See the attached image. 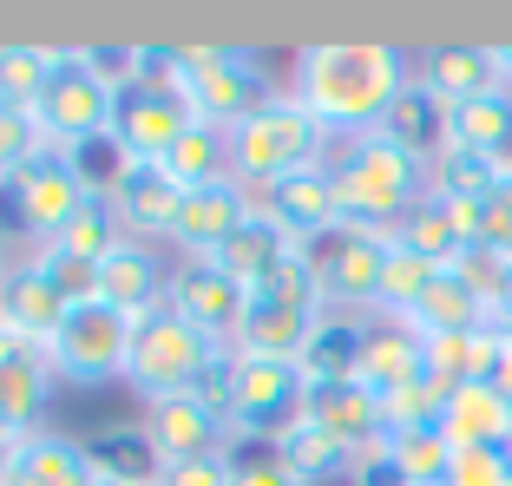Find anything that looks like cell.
<instances>
[{
    "instance_id": "52a82bcc",
    "label": "cell",
    "mask_w": 512,
    "mask_h": 486,
    "mask_svg": "<svg viewBox=\"0 0 512 486\" xmlns=\"http://www.w3.org/2000/svg\"><path fill=\"white\" fill-rule=\"evenodd\" d=\"M329 316L322 309V289L309 276V263H289L276 270L270 283L250 289V303H243V329H237V355H270V362H296L302 342L316 335V322Z\"/></svg>"
},
{
    "instance_id": "60d3db41",
    "label": "cell",
    "mask_w": 512,
    "mask_h": 486,
    "mask_svg": "<svg viewBox=\"0 0 512 486\" xmlns=\"http://www.w3.org/2000/svg\"><path fill=\"white\" fill-rule=\"evenodd\" d=\"M40 152V132H33V112H20V106H7L0 99V184L14 178L27 158Z\"/></svg>"
},
{
    "instance_id": "ac0fdd59",
    "label": "cell",
    "mask_w": 512,
    "mask_h": 486,
    "mask_svg": "<svg viewBox=\"0 0 512 486\" xmlns=\"http://www.w3.org/2000/svg\"><path fill=\"white\" fill-rule=\"evenodd\" d=\"M171 296V263L158 257V243H138L125 237L119 250H112L99 270H92V303H112L125 309V316H145V309H158Z\"/></svg>"
},
{
    "instance_id": "7402d4cb",
    "label": "cell",
    "mask_w": 512,
    "mask_h": 486,
    "mask_svg": "<svg viewBox=\"0 0 512 486\" xmlns=\"http://www.w3.org/2000/svg\"><path fill=\"white\" fill-rule=\"evenodd\" d=\"M427 375V342L414 329H407V322H388V316H375L368 322V349H362V388L368 395L381 401V408H388V401H401L407 388H414V381Z\"/></svg>"
},
{
    "instance_id": "c3c4849f",
    "label": "cell",
    "mask_w": 512,
    "mask_h": 486,
    "mask_svg": "<svg viewBox=\"0 0 512 486\" xmlns=\"http://www.w3.org/2000/svg\"><path fill=\"white\" fill-rule=\"evenodd\" d=\"M14 454H20V441H14V434H0V486H7V473H14Z\"/></svg>"
},
{
    "instance_id": "7bdbcfd3",
    "label": "cell",
    "mask_w": 512,
    "mask_h": 486,
    "mask_svg": "<svg viewBox=\"0 0 512 486\" xmlns=\"http://www.w3.org/2000/svg\"><path fill=\"white\" fill-rule=\"evenodd\" d=\"M447 486H512V460H506V447H473V454H453Z\"/></svg>"
},
{
    "instance_id": "4316f807",
    "label": "cell",
    "mask_w": 512,
    "mask_h": 486,
    "mask_svg": "<svg viewBox=\"0 0 512 486\" xmlns=\"http://www.w3.org/2000/svg\"><path fill=\"white\" fill-rule=\"evenodd\" d=\"M447 145L453 152H480L512 165V92H480L467 106H447Z\"/></svg>"
},
{
    "instance_id": "f1b7e54d",
    "label": "cell",
    "mask_w": 512,
    "mask_h": 486,
    "mask_svg": "<svg viewBox=\"0 0 512 486\" xmlns=\"http://www.w3.org/2000/svg\"><path fill=\"white\" fill-rule=\"evenodd\" d=\"M407 329L421 335V342H434V335H473V329H493V322H486V303H480V289H473L467 276L440 270L434 289L421 296V309L407 316Z\"/></svg>"
},
{
    "instance_id": "5b68a950",
    "label": "cell",
    "mask_w": 512,
    "mask_h": 486,
    "mask_svg": "<svg viewBox=\"0 0 512 486\" xmlns=\"http://www.w3.org/2000/svg\"><path fill=\"white\" fill-rule=\"evenodd\" d=\"M184 99L204 125L237 132L250 112L276 99V86L256 46H184Z\"/></svg>"
},
{
    "instance_id": "8fae6325",
    "label": "cell",
    "mask_w": 512,
    "mask_h": 486,
    "mask_svg": "<svg viewBox=\"0 0 512 486\" xmlns=\"http://www.w3.org/2000/svg\"><path fill=\"white\" fill-rule=\"evenodd\" d=\"M0 198H7V211L20 217V230H27L33 243H46V237H60L66 217L92 198V178H86V165H79V152L40 145L14 178L0 184Z\"/></svg>"
},
{
    "instance_id": "6da1fadb",
    "label": "cell",
    "mask_w": 512,
    "mask_h": 486,
    "mask_svg": "<svg viewBox=\"0 0 512 486\" xmlns=\"http://www.w3.org/2000/svg\"><path fill=\"white\" fill-rule=\"evenodd\" d=\"M407 86H414V53H401L394 40H316L296 53V79H289V92L316 112L335 145L381 132Z\"/></svg>"
},
{
    "instance_id": "cb8c5ba5",
    "label": "cell",
    "mask_w": 512,
    "mask_h": 486,
    "mask_svg": "<svg viewBox=\"0 0 512 486\" xmlns=\"http://www.w3.org/2000/svg\"><path fill=\"white\" fill-rule=\"evenodd\" d=\"M7 486H106V480H99V467H92V447L79 441V434L40 427V434H27V441H20Z\"/></svg>"
},
{
    "instance_id": "4fadbf2b",
    "label": "cell",
    "mask_w": 512,
    "mask_h": 486,
    "mask_svg": "<svg viewBox=\"0 0 512 486\" xmlns=\"http://www.w3.org/2000/svg\"><path fill=\"white\" fill-rule=\"evenodd\" d=\"M250 217H256V191L237 184V178L204 184V191H184L178 224H171V250H178V257H217Z\"/></svg>"
},
{
    "instance_id": "7a4b0ae2",
    "label": "cell",
    "mask_w": 512,
    "mask_h": 486,
    "mask_svg": "<svg viewBox=\"0 0 512 486\" xmlns=\"http://www.w3.org/2000/svg\"><path fill=\"white\" fill-rule=\"evenodd\" d=\"M329 178H335V204L342 224L362 230H401V217L427 198V158H414L407 145H394L388 132H362L342 138L329 152Z\"/></svg>"
},
{
    "instance_id": "9c48e42d",
    "label": "cell",
    "mask_w": 512,
    "mask_h": 486,
    "mask_svg": "<svg viewBox=\"0 0 512 486\" xmlns=\"http://www.w3.org/2000/svg\"><path fill=\"white\" fill-rule=\"evenodd\" d=\"M302 414H309V381H302L296 362L237 355V388H230V434H237V447H276Z\"/></svg>"
},
{
    "instance_id": "b9f144b4",
    "label": "cell",
    "mask_w": 512,
    "mask_h": 486,
    "mask_svg": "<svg viewBox=\"0 0 512 486\" xmlns=\"http://www.w3.org/2000/svg\"><path fill=\"white\" fill-rule=\"evenodd\" d=\"M230 486H302L276 447H237L230 454Z\"/></svg>"
},
{
    "instance_id": "8992f818",
    "label": "cell",
    "mask_w": 512,
    "mask_h": 486,
    "mask_svg": "<svg viewBox=\"0 0 512 486\" xmlns=\"http://www.w3.org/2000/svg\"><path fill=\"white\" fill-rule=\"evenodd\" d=\"M388 257H394V237L362 224H335L329 237L302 243V263L322 289V309H335V316H375Z\"/></svg>"
},
{
    "instance_id": "603a6c76",
    "label": "cell",
    "mask_w": 512,
    "mask_h": 486,
    "mask_svg": "<svg viewBox=\"0 0 512 486\" xmlns=\"http://www.w3.org/2000/svg\"><path fill=\"white\" fill-rule=\"evenodd\" d=\"M414 79L434 92L440 106H467V99H480V92H499L493 46H480V40H447V46L414 53Z\"/></svg>"
},
{
    "instance_id": "484cf974",
    "label": "cell",
    "mask_w": 512,
    "mask_h": 486,
    "mask_svg": "<svg viewBox=\"0 0 512 486\" xmlns=\"http://www.w3.org/2000/svg\"><path fill=\"white\" fill-rule=\"evenodd\" d=\"M440 434H447L453 454H473V447H506L512 441V408L486 388V381H467L453 388L447 408H440Z\"/></svg>"
},
{
    "instance_id": "f546056e",
    "label": "cell",
    "mask_w": 512,
    "mask_h": 486,
    "mask_svg": "<svg viewBox=\"0 0 512 486\" xmlns=\"http://www.w3.org/2000/svg\"><path fill=\"white\" fill-rule=\"evenodd\" d=\"M125 243V224H119V211H112V198L106 191H92L86 204H79L73 217H66V230L60 237H46L40 250L46 257H66V263H86V270H99V263L112 257Z\"/></svg>"
},
{
    "instance_id": "ba28073f",
    "label": "cell",
    "mask_w": 512,
    "mask_h": 486,
    "mask_svg": "<svg viewBox=\"0 0 512 486\" xmlns=\"http://www.w3.org/2000/svg\"><path fill=\"white\" fill-rule=\"evenodd\" d=\"M112 119H119V92H112L106 79L86 73L79 46H60V73H53V86H46L40 106H33V132H40V145L92 152V145H106V138H112Z\"/></svg>"
},
{
    "instance_id": "3957f363",
    "label": "cell",
    "mask_w": 512,
    "mask_h": 486,
    "mask_svg": "<svg viewBox=\"0 0 512 486\" xmlns=\"http://www.w3.org/2000/svg\"><path fill=\"white\" fill-rule=\"evenodd\" d=\"M335 138L322 132V119L309 106H302L296 92H276L263 112H250V119L230 132V178L250 184V191H270V184L296 178V171H316L329 165Z\"/></svg>"
},
{
    "instance_id": "ee69618b",
    "label": "cell",
    "mask_w": 512,
    "mask_h": 486,
    "mask_svg": "<svg viewBox=\"0 0 512 486\" xmlns=\"http://www.w3.org/2000/svg\"><path fill=\"white\" fill-rule=\"evenodd\" d=\"M158 486H230V454H217V460H165Z\"/></svg>"
},
{
    "instance_id": "44dd1931",
    "label": "cell",
    "mask_w": 512,
    "mask_h": 486,
    "mask_svg": "<svg viewBox=\"0 0 512 486\" xmlns=\"http://www.w3.org/2000/svg\"><path fill=\"white\" fill-rule=\"evenodd\" d=\"M302 421H316L329 441H342L348 454L362 460L388 441V408L368 395L362 381H329V388H309V414Z\"/></svg>"
},
{
    "instance_id": "e0dca14e",
    "label": "cell",
    "mask_w": 512,
    "mask_h": 486,
    "mask_svg": "<svg viewBox=\"0 0 512 486\" xmlns=\"http://www.w3.org/2000/svg\"><path fill=\"white\" fill-rule=\"evenodd\" d=\"M106 198H112V211H119L125 237H138V243H171V224H178L184 191L171 184L165 165H138V158H125L119 178L106 184Z\"/></svg>"
},
{
    "instance_id": "ffe728a7",
    "label": "cell",
    "mask_w": 512,
    "mask_h": 486,
    "mask_svg": "<svg viewBox=\"0 0 512 486\" xmlns=\"http://www.w3.org/2000/svg\"><path fill=\"white\" fill-rule=\"evenodd\" d=\"M256 211L270 217L283 237H296V243H316V237H329V230L342 224V204H335V178H329V165L296 171V178L270 184V191H256Z\"/></svg>"
},
{
    "instance_id": "f907efd6",
    "label": "cell",
    "mask_w": 512,
    "mask_h": 486,
    "mask_svg": "<svg viewBox=\"0 0 512 486\" xmlns=\"http://www.w3.org/2000/svg\"><path fill=\"white\" fill-rule=\"evenodd\" d=\"M506 460H512V441H506Z\"/></svg>"
},
{
    "instance_id": "f35d334b",
    "label": "cell",
    "mask_w": 512,
    "mask_h": 486,
    "mask_svg": "<svg viewBox=\"0 0 512 486\" xmlns=\"http://www.w3.org/2000/svg\"><path fill=\"white\" fill-rule=\"evenodd\" d=\"M434 276H440V263H427L421 250H401V243H394L388 276H381V303H375V316H388V322H407L414 309H421V296L434 289Z\"/></svg>"
},
{
    "instance_id": "7dc6e473",
    "label": "cell",
    "mask_w": 512,
    "mask_h": 486,
    "mask_svg": "<svg viewBox=\"0 0 512 486\" xmlns=\"http://www.w3.org/2000/svg\"><path fill=\"white\" fill-rule=\"evenodd\" d=\"M493 66H499V86L512 92V40H493Z\"/></svg>"
},
{
    "instance_id": "e575fe53",
    "label": "cell",
    "mask_w": 512,
    "mask_h": 486,
    "mask_svg": "<svg viewBox=\"0 0 512 486\" xmlns=\"http://www.w3.org/2000/svg\"><path fill=\"white\" fill-rule=\"evenodd\" d=\"M388 467L401 473V486H447V467H453V447L440 427H394L381 441Z\"/></svg>"
},
{
    "instance_id": "d6986e66",
    "label": "cell",
    "mask_w": 512,
    "mask_h": 486,
    "mask_svg": "<svg viewBox=\"0 0 512 486\" xmlns=\"http://www.w3.org/2000/svg\"><path fill=\"white\" fill-rule=\"evenodd\" d=\"M53 388H60V375H53L46 349H27V342L7 335L0 342V434H14V441L40 434Z\"/></svg>"
},
{
    "instance_id": "277c9868",
    "label": "cell",
    "mask_w": 512,
    "mask_h": 486,
    "mask_svg": "<svg viewBox=\"0 0 512 486\" xmlns=\"http://www.w3.org/2000/svg\"><path fill=\"white\" fill-rule=\"evenodd\" d=\"M224 349V342H211L204 329H191V322L178 316L171 303L145 309V316L132 322V362H125V388L145 401H171V395H191L197 375H204V362Z\"/></svg>"
},
{
    "instance_id": "83f0119b",
    "label": "cell",
    "mask_w": 512,
    "mask_h": 486,
    "mask_svg": "<svg viewBox=\"0 0 512 486\" xmlns=\"http://www.w3.org/2000/svg\"><path fill=\"white\" fill-rule=\"evenodd\" d=\"M394 243H401V250H421L427 263H440V270H453V263L473 250L467 224H460V204H453V198H434V191H427V198L401 217Z\"/></svg>"
},
{
    "instance_id": "681fc988",
    "label": "cell",
    "mask_w": 512,
    "mask_h": 486,
    "mask_svg": "<svg viewBox=\"0 0 512 486\" xmlns=\"http://www.w3.org/2000/svg\"><path fill=\"white\" fill-rule=\"evenodd\" d=\"M0 276H7V250H0Z\"/></svg>"
},
{
    "instance_id": "816d5d0a",
    "label": "cell",
    "mask_w": 512,
    "mask_h": 486,
    "mask_svg": "<svg viewBox=\"0 0 512 486\" xmlns=\"http://www.w3.org/2000/svg\"><path fill=\"white\" fill-rule=\"evenodd\" d=\"M0 342H7V329H0Z\"/></svg>"
},
{
    "instance_id": "f6af8a7d",
    "label": "cell",
    "mask_w": 512,
    "mask_h": 486,
    "mask_svg": "<svg viewBox=\"0 0 512 486\" xmlns=\"http://www.w3.org/2000/svg\"><path fill=\"white\" fill-rule=\"evenodd\" d=\"M486 388L512 408V329H493V368H486Z\"/></svg>"
},
{
    "instance_id": "836d02e7",
    "label": "cell",
    "mask_w": 512,
    "mask_h": 486,
    "mask_svg": "<svg viewBox=\"0 0 512 486\" xmlns=\"http://www.w3.org/2000/svg\"><path fill=\"white\" fill-rule=\"evenodd\" d=\"M165 171L178 191H204V184H224L230 178V132H217V125L197 119L191 132L178 138L165 152Z\"/></svg>"
},
{
    "instance_id": "ab89813d",
    "label": "cell",
    "mask_w": 512,
    "mask_h": 486,
    "mask_svg": "<svg viewBox=\"0 0 512 486\" xmlns=\"http://www.w3.org/2000/svg\"><path fill=\"white\" fill-rule=\"evenodd\" d=\"M460 224H467L473 250H493V257H506V263H512V178L499 184L493 198L460 204Z\"/></svg>"
},
{
    "instance_id": "4dcf8cb0",
    "label": "cell",
    "mask_w": 512,
    "mask_h": 486,
    "mask_svg": "<svg viewBox=\"0 0 512 486\" xmlns=\"http://www.w3.org/2000/svg\"><path fill=\"white\" fill-rule=\"evenodd\" d=\"M296 257H302V243H296V237H283V230H276V224H270L263 211H256L250 224H243L237 237H230L224 250H217V263H224V270L237 276L243 289L270 283V276H276V270H289Z\"/></svg>"
},
{
    "instance_id": "bcb514c9",
    "label": "cell",
    "mask_w": 512,
    "mask_h": 486,
    "mask_svg": "<svg viewBox=\"0 0 512 486\" xmlns=\"http://www.w3.org/2000/svg\"><path fill=\"white\" fill-rule=\"evenodd\" d=\"M486 322H493V329H512V263H506V276H499V289H493V309H486Z\"/></svg>"
},
{
    "instance_id": "d4e9b609",
    "label": "cell",
    "mask_w": 512,
    "mask_h": 486,
    "mask_svg": "<svg viewBox=\"0 0 512 486\" xmlns=\"http://www.w3.org/2000/svg\"><path fill=\"white\" fill-rule=\"evenodd\" d=\"M368 322H375V316H335V309H329V316L316 322V335L302 342V355H296L302 381H309V388H329V381H355V375H362Z\"/></svg>"
},
{
    "instance_id": "74e56055",
    "label": "cell",
    "mask_w": 512,
    "mask_h": 486,
    "mask_svg": "<svg viewBox=\"0 0 512 486\" xmlns=\"http://www.w3.org/2000/svg\"><path fill=\"white\" fill-rule=\"evenodd\" d=\"M276 454L289 460V473H296L302 486H322V480H348V473H355V454H348L342 441H329V434H322L316 421H296L283 434V441H276Z\"/></svg>"
},
{
    "instance_id": "1f68e13d",
    "label": "cell",
    "mask_w": 512,
    "mask_h": 486,
    "mask_svg": "<svg viewBox=\"0 0 512 486\" xmlns=\"http://www.w3.org/2000/svg\"><path fill=\"white\" fill-rule=\"evenodd\" d=\"M381 132H388L394 145H407L414 158H427V165H434V158L447 152V106H440L434 92H427L421 79H414V86H407L401 99L388 106V119H381Z\"/></svg>"
},
{
    "instance_id": "5bb4252c",
    "label": "cell",
    "mask_w": 512,
    "mask_h": 486,
    "mask_svg": "<svg viewBox=\"0 0 512 486\" xmlns=\"http://www.w3.org/2000/svg\"><path fill=\"white\" fill-rule=\"evenodd\" d=\"M66 316H73V296H66L40 263H33V257L7 263V276H0V329L14 335V342L46 349V342L66 329Z\"/></svg>"
},
{
    "instance_id": "30bf717a",
    "label": "cell",
    "mask_w": 512,
    "mask_h": 486,
    "mask_svg": "<svg viewBox=\"0 0 512 486\" xmlns=\"http://www.w3.org/2000/svg\"><path fill=\"white\" fill-rule=\"evenodd\" d=\"M46 362H53L60 388H112L132 362V316L112 303H73L66 329L46 342Z\"/></svg>"
},
{
    "instance_id": "2e32d148",
    "label": "cell",
    "mask_w": 512,
    "mask_h": 486,
    "mask_svg": "<svg viewBox=\"0 0 512 486\" xmlns=\"http://www.w3.org/2000/svg\"><path fill=\"white\" fill-rule=\"evenodd\" d=\"M197 125V112L184 106L178 92H119V119H112V145H119L125 158H138V165H165V152L178 145L184 132Z\"/></svg>"
},
{
    "instance_id": "d6a6232c",
    "label": "cell",
    "mask_w": 512,
    "mask_h": 486,
    "mask_svg": "<svg viewBox=\"0 0 512 486\" xmlns=\"http://www.w3.org/2000/svg\"><path fill=\"white\" fill-rule=\"evenodd\" d=\"M86 447H92V467H99L106 486H158V473H165L145 427H125V434L112 427V434H92Z\"/></svg>"
},
{
    "instance_id": "9a60e30c",
    "label": "cell",
    "mask_w": 512,
    "mask_h": 486,
    "mask_svg": "<svg viewBox=\"0 0 512 486\" xmlns=\"http://www.w3.org/2000/svg\"><path fill=\"white\" fill-rule=\"evenodd\" d=\"M145 434L158 447V460H217L237 454L230 421L197 395H171V401H145Z\"/></svg>"
},
{
    "instance_id": "7c38bea8",
    "label": "cell",
    "mask_w": 512,
    "mask_h": 486,
    "mask_svg": "<svg viewBox=\"0 0 512 486\" xmlns=\"http://www.w3.org/2000/svg\"><path fill=\"white\" fill-rule=\"evenodd\" d=\"M165 303L178 309L191 329H204L211 342H230V349H237L250 289H243L217 257H171V296H165Z\"/></svg>"
},
{
    "instance_id": "8d00e7d4",
    "label": "cell",
    "mask_w": 512,
    "mask_h": 486,
    "mask_svg": "<svg viewBox=\"0 0 512 486\" xmlns=\"http://www.w3.org/2000/svg\"><path fill=\"white\" fill-rule=\"evenodd\" d=\"M60 73V46H33V40H0V99L20 112L40 106V92Z\"/></svg>"
},
{
    "instance_id": "d590c367",
    "label": "cell",
    "mask_w": 512,
    "mask_h": 486,
    "mask_svg": "<svg viewBox=\"0 0 512 486\" xmlns=\"http://www.w3.org/2000/svg\"><path fill=\"white\" fill-rule=\"evenodd\" d=\"M512 178V165H499V158H480V152H440L434 165H427V191L434 198H453V204H480L493 198L499 184Z\"/></svg>"
}]
</instances>
